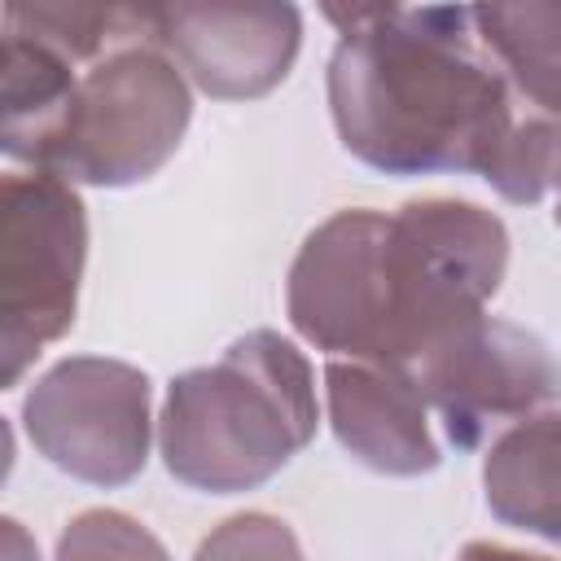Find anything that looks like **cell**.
<instances>
[{
  "label": "cell",
  "mask_w": 561,
  "mask_h": 561,
  "mask_svg": "<svg viewBox=\"0 0 561 561\" xmlns=\"http://www.w3.org/2000/svg\"><path fill=\"white\" fill-rule=\"evenodd\" d=\"M337 26L329 114L346 153L386 175L473 171L513 101L465 4H324Z\"/></svg>",
  "instance_id": "1"
},
{
  "label": "cell",
  "mask_w": 561,
  "mask_h": 561,
  "mask_svg": "<svg viewBox=\"0 0 561 561\" xmlns=\"http://www.w3.org/2000/svg\"><path fill=\"white\" fill-rule=\"evenodd\" d=\"M311 438V364L276 329H254L215 364L180 373L167 386L158 416L167 473L210 495L263 486Z\"/></svg>",
  "instance_id": "2"
},
{
  "label": "cell",
  "mask_w": 561,
  "mask_h": 561,
  "mask_svg": "<svg viewBox=\"0 0 561 561\" xmlns=\"http://www.w3.org/2000/svg\"><path fill=\"white\" fill-rule=\"evenodd\" d=\"M508 267V228L465 197H412L381 224L377 364L416 368L486 316Z\"/></svg>",
  "instance_id": "3"
},
{
  "label": "cell",
  "mask_w": 561,
  "mask_h": 561,
  "mask_svg": "<svg viewBox=\"0 0 561 561\" xmlns=\"http://www.w3.org/2000/svg\"><path fill=\"white\" fill-rule=\"evenodd\" d=\"M188 118V79L149 22L75 75L31 171H53L70 184L127 188L149 180L180 149Z\"/></svg>",
  "instance_id": "4"
},
{
  "label": "cell",
  "mask_w": 561,
  "mask_h": 561,
  "mask_svg": "<svg viewBox=\"0 0 561 561\" xmlns=\"http://www.w3.org/2000/svg\"><path fill=\"white\" fill-rule=\"evenodd\" d=\"M88 259V215L70 180L9 171L0 197V386L75 324Z\"/></svg>",
  "instance_id": "5"
},
{
  "label": "cell",
  "mask_w": 561,
  "mask_h": 561,
  "mask_svg": "<svg viewBox=\"0 0 561 561\" xmlns=\"http://www.w3.org/2000/svg\"><path fill=\"white\" fill-rule=\"evenodd\" d=\"M149 377L105 355L57 359L26 394L22 421L35 451L92 486H123L149 460Z\"/></svg>",
  "instance_id": "6"
},
{
  "label": "cell",
  "mask_w": 561,
  "mask_h": 561,
  "mask_svg": "<svg viewBox=\"0 0 561 561\" xmlns=\"http://www.w3.org/2000/svg\"><path fill=\"white\" fill-rule=\"evenodd\" d=\"M451 447L473 451L561 399V364L548 342L513 320L482 316L412 368Z\"/></svg>",
  "instance_id": "7"
},
{
  "label": "cell",
  "mask_w": 561,
  "mask_h": 561,
  "mask_svg": "<svg viewBox=\"0 0 561 561\" xmlns=\"http://www.w3.org/2000/svg\"><path fill=\"white\" fill-rule=\"evenodd\" d=\"M4 123L0 140L13 162H35L57 123L75 75L127 35L153 22L136 4H4Z\"/></svg>",
  "instance_id": "8"
},
{
  "label": "cell",
  "mask_w": 561,
  "mask_h": 561,
  "mask_svg": "<svg viewBox=\"0 0 561 561\" xmlns=\"http://www.w3.org/2000/svg\"><path fill=\"white\" fill-rule=\"evenodd\" d=\"M381 210L351 206L307 232L285 280L289 324L329 359H373L377 351V245Z\"/></svg>",
  "instance_id": "9"
},
{
  "label": "cell",
  "mask_w": 561,
  "mask_h": 561,
  "mask_svg": "<svg viewBox=\"0 0 561 561\" xmlns=\"http://www.w3.org/2000/svg\"><path fill=\"white\" fill-rule=\"evenodd\" d=\"M153 26L175 66L215 101H254L272 92L302 44L294 4H167Z\"/></svg>",
  "instance_id": "10"
},
{
  "label": "cell",
  "mask_w": 561,
  "mask_h": 561,
  "mask_svg": "<svg viewBox=\"0 0 561 561\" xmlns=\"http://www.w3.org/2000/svg\"><path fill=\"white\" fill-rule=\"evenodd\" d=\"M324 403L337 443L364 469L386 478H416L438 469L430 403L408 368L377 359H329Z\"/></svg>",
  "instance_id": "11"
},
{
  "label": "cell",
  "mask_w": 561,
  "mask_h": 561,
  "mask_svg": "<svg viewBox=\"0 0 561 561\" xmlns=\"http://www.w3.org/2000/svg\"><path fill=\"white\" fill-rule=\"evenodd\" d=\"M482 491L504 526L561 543V412L504 430L482 460Z\"/></svg>",
  "instance_id": "12"
},
{
  "label": "cell",
  "mask_w": 561,
  "mask_h": 561,
  "mask_svg": "<svg viewBox=\"0 0 561 561\" xmlns=\"http://www.w3.org/2000/svg\"><path fill=\"white\" fill-rule=\"evenodd\" d=\"M473 26L522 110L561 114V0L473 4Z\"/></svg>",
  "instance_id": "13"
},
{
  "label": "cell",
  "mask_w": 561,
  "mask_h": 561,
  "mask_svg": "<svg viewBox=\"0 0 561 561\" xmlns=\"http://www.w3.org/2000/svg\"><path fill=\"white\" fill-rule=\"evenodd\" d=\"M482 180L517 206H530L561 188V114L513 105L508 127L482 167Z\"/></svg>",
  "instance_id": "14"
},
{
  "label": "cell",
  "mask_w": 561,
  "mask_h": 561,
  "mask_svg": "<svg viewBox=\"0 0 561 561\" xmlns=\"http://www.w3.org/2000/svg\"><path fill=\"white\" fill-rule=\"evenodd\" d=\"M53 561H171L162 539L118 508H88L79 513L61 539Z\"/></svg>",
  "instance_id": "15"
},
{
  "label": "cell",
  "mask_w": 561,
  "mask_h": 561,
  "mask_svg": "<svg viewBox=\"0 0 561 561\" xmlns=\"http://www.w3.org/2000/svg\"><path fill=\"white\" fill-rule=\"evenodd\" d=\"M193 561H307V557L289 522L272 513H237L197 543Z\"/></svg>",
  "instance_id": "16"
},
{
  "label": "cell",
  "mask_w": 561,
  "mask_h": 561,
  "mask_svg": "<svg viewBox=\"0 0 561 561\" xmlns=\"http://www.w3.org/2000/svg\"><path fill=\"white\" fill-rule=\"evenodd\" d=\"M456 561H557L543 552H526V548H508V543H491V539H473L460 548Z\"/></svg>",
  "instance_id": "17"
},
{
  "label": "cell",
  "mask_w": 561,
  "mask_h": 561,
  "mask_svg": "<svg viewBox=\"0 0 561 561\" xmlns=\"http://www.w3.org/2000/svg\"><path fill=\"white\" fill-rule=\"evenodd\" d=\"M4 561H39V557H35V543L26 539V530H22L13 517L4 522Z\"/></svg>",
  "instance_id": "18"
},
{
  "label": "cell",
  "mask_w": 561,
  "mask_h": 561,
  "mask_svg": "<svg viewBox=\"0 0 561 561\" xmlns=\"http://www.w3.org/2000/svg\"><path fill=\"white\" fill-rule=\"evenodd\" d=\"M552 219H557V228H561V197H557V210H552Z\"/></svg>",
  "instance_id": "19"
}]
</instances>
